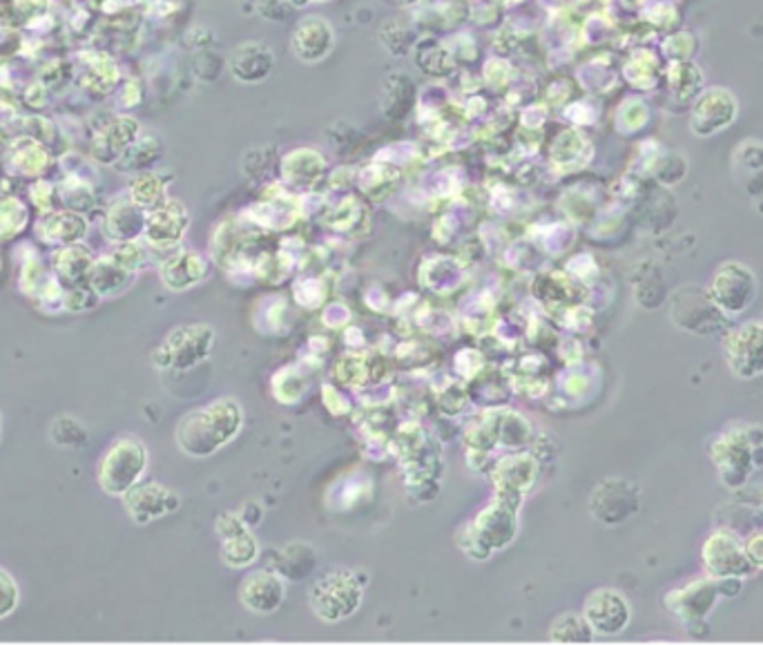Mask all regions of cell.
Wrapping results in <instances>:
<instances>
[{"label":"cell","instance_id":"1","mask_svg":"<svg viewBox=\"0 0 763 645\" xmlns=\"http://www.w3.org/2000/svg\"><path fill=\"white\" fill-rule=\"evenodd\" d=\"M241 422L244 413L239 402L230 398L211 402L181 418L176 427V444L187 455H213L230 440H235V436L241 429Z\"/></svg>","mask_w":763,"mask_h":645},{"label":"cell","instance_id":"2","mask_svg":"<svg viewBox=\"0 0 763 645\" xmlns=\"http://www.w3.org/2000/svg\"><path fill=\"white\" fill-rule=\"evenodd\" d=\"M148 470V449L135 436L117 438L99 463V485L110 496H123L141 483Z\"/></svg>","mask_w":763,"mask_h":645},{"label":"cell","instance_id":"3","mask_svg":"<svg viewBox=\"0 0 763 645\" xmlns=\"http://www.w3.org/2000/svg\"><path fill=\"white\" fill-rule=\"evenodd\" d=\"M309 603L322 621L335 623L355 614L362 603V585L353 572L333 570L315 581Z\"/></svg>","mask_w":763,"mask_h":645},{"label":"cell","instance_id":"4","mask_svg":"<svg viewBox=\"0 0 763 645\" xmlns=\"http://www.w3.org/2000/svg\"><path fill=\"white\" fill-rule=\"evenodd\" d=\"M215 333L204 324H190L174 329L152 353L159 368H193L213 348Z\"/></svg>","mask_w":763,"mask_h":645},{"label":"cell","instance_id":"5","mask_svg":"<svg viewBox=\"0 0 763 645\" xmlns=\"http://www.w3.org/2000/svg\"><path fill=\"white\" fill-rule=\"evenodd\" d=\"M123 505L135 523L148 525L179 509V496L159 483H137L123 494Z\"/></svg>","mask_w":763,"mask_h":645},{"label":"cell","instance_id":"6","mask_svg":"<svg viewBox=\"0 0 763 645\" xmlns=\"http://www.w3.org/2000/svg\"><path fill=\"white\" fill-rule=\"evenodd\" d=\"M469 529L473 531L475 545L481 547V551L485 555H492V549L507 545L514 534H516V514L514 507L507 501H501L498 505H492L490 509H485L475 525Z\"/></svg>","mask_w":763,"mask_h":645},{"label":"cell","instance_id":"7","mask_svg":"<svg viewBox=\"0 0 763 645\" xmlns=\"http://www.w3.org/2000/svg\"><path fill=\"white\" fill-rule=\"evenodd\" d=\"M583 616L592 630L601 634H619L630 623V605L616 590L603 588L588 596Z\"/></svg>","mask_w":763,"mask_h":645},{"label":"cell","instance_id":"8","mask_svg":"<svg viewBox=\"0 0 763 645\" xmlns=\"http://www.w3.org/2000/svg\"><path fill=\"white\" fill-rule=\"evenodd\" d=\"M710 298L730 313L743 311L754 298V280L752 272L739 264H728L714 278L710 289Z\"/></svg>","mask_w":763,"mask_h":645},{"label":"cell","instance_id":"9","mask_svg":"<svg viewBox=\"0 0 763 645\" xmlns=\"http://www.w3.org/2000/svg\"><path fill=\"white\" fill-rule=\"evenodd\" d=\"M283 594H286L283 581L279 579L277 572H268V570L248 574L239 585V599L244 608L257 614H270L279 610Z\"/></svg>","mask_w":763,"mask_h":645},{"label":"cell","instance_id":"10","mask_svg":"<svg viewBox=\"0 0 763 645\" xmlns=\"http://www.w3.org/2000/svg\"><path fill=\"white\" fill-rule=\"evenodd\" d=\"M703 559L714 577H737L750 572L748 557L728 531H717L703 547Z\"/></svg>","mask_w":763,"mask_h":645},{"label":"cell","instance_id":"11","mask_svg":"<svg viewBox=\"0 0 763 645\" xmlns=\"http://www.w3.org/2000/svg\"><path fill=\"white\" fill-rule=\"evenodd\" d=\"M206 278V261L195 252H181L161 268V280L170 291H185Z\"/></svg>","mask_w":763,"mask_h":645},{"label":"cell","instance_id":"12","mask_svg":"<svg viewBox=\"0 0 763 645\" xmlns=\"http://www.w3.org/2000/svg\"><path fill=\"white\" fill-rule=\"evenodd\" d=\"M52 266H54L56 280L74 289V287H87V278L94 261L89 257V250H85L83 246L69 244L54 252Z\"/></svg>","mask_w":763,"mask_h":645},{"label":"cell","instance_id":"13","mask_svg":"<svg viewBox=\"0 0 763 645\" xmlns=\"http://www.w3.org/2000/svg\"><path fill=\"white\" fill-rule=\"evenodd\" d=\"M130 280H132V270L123 268L119 261L110 257V259L94 261L87 278V287L99 298H112L121 293L130 284Z\"/></svg>","mask_w":763,"mask_h":645},{"label":"cell","instance_id":"14","mask_svg":"<svg viewBox=\"0 0 763 645\" xmlns=\"http://www.w3.org/2000/svg\"><path fill=\"white\" fill-rule=\"evenodd\" d=\"M187 219L179 204H165L152 217L146 222V235L157 246H168L181 239V233L185 230Z\"/></svg>","mask_w":763,"mask_h":645},{"label":"cell","instance_id":"15","mask_svg":"<svg viewBox=\"0 0 763 645\" xmlns=\"http://www.w3.org/2000/svg\"><path fill=\"white\" fill-rule=\"evenodd\" d=\"M87 230V224L80 215L76 213H56V215H47L41 224H39V233L45 241L52 244H76L83 239Z\"/></svg>","mask_w":763,"mask_h":645},{"label":"cell","instance_id":"16","mask_svg":"<svg viewBox=\"0 0 763 645\" xmlns=\"http://www.w3.org/2000/svg\"><path fill=\"white\" fill-rule=\"evenodd\" d=\"M141 206L137 204H117L110 208L106 217V230L112 239L119 241H132L141 230L146 228L143 213L139 211Z\"/></svg>","mask_w":763,"mask_h":645},{"label":"cell","instance_id":"17","mask_svg":"<svg viewBox=\"0 0 763 645\" xmlns=\"http://www.w3.org/2000/svg\"><path fill=\"white\" fill-rule=\"evenodd\" d=\"M496 474H503L505 481L498 485V487H505L507 490V496L516 492H523L529 487V483L534 481L536 476V465H534V460L527 458V455H516V458H509V460H503L501 467Z\"/></svg>","mask_w":763,"mask_h":645},{"label":"cell","instance_id":"18","mask_svg":"<svg viewBox=\"0 0 763 645\" xmlns=\"http://www.w3.org/2000/svg\"><path fill=\"white\" fill-rule=\"evenodd\" d=\"M257 542L248 531H241L237 536H228L222 542V559L230 566V568H244L250 566L257 557Z\"/></svg>","mask_w":763,"mask_h":645},{"label":"cell","instance_id":"19","mask_svg":"<svg viewBox=\"0 0 763 645\" xmlns=\"http://www.w3.org/2000/svg\"><path fill=\"white\" fill-rule=\"evenodd\" d=\"M717 585H710V583H697V585H690L688 590H679V594H675L681 603L679 605H670L675 614L679 616H686L690 612V608L695 605L697 608V619L703 616L708 612L710 605H714V596H717Z\"/></svg>","mask_w":763,"mask_h":645},{"label":"cell","instance_id":"20","mask_svg":"<svg viewBox=\"0 0 763 645\" xmlns=\"http://www.w3.org/2000/svg\"><path fill=\"white\" fill-rule=\"evenodd\" d=\"M551 641L562 643H577V641H590L592 638V625L585 616L579 614H562L551 623L549 630Z\"/></svg>","mask_w":763,"mask_h":645},{"label":"cell","instance_id":"21","mask_svg":"<svg viewBox=\"0 0 763 645\" xmlns=\"http://www.w3.org/2000/svg\"><path fill=\"white\" fill-rule=\"evenodd\" d=\"M300 551V542L298 545H291V547H286L281 555H279V566L277 570L283 574V577H289V579H302L307 577L309 570H313L315 566V551L313 547H307L304 549V555H298Z\"/></svg>","mask_w":763,"mask_h":645},{"label":"cell","instance_id":"22","mask_svg":"<svg viewBox=\"0 0 763 645\" xmlns=\"http://www.w3.org/2000/svg\"><path fill=\"white\" fill-rule=\"evenodd\" d=\"M19 599L21 592L17 579L6 568H0V621L14 614V610L19 608Z\"/></svg>","mask_w":763,"mask_h":645},{"label":"cell","instance_id":"23","mask_svg":"<svg viewBox=\"0 0 763 645\" xmlns=\"http://www.w3.org/2000/svg\"><path fill=\"white\" fill-rule=\"evenodd\" d=\"M25 224V208L19 202H0V237H10Z\"/></svg>","mask_w":763,"mask_h":645},{"label":"cell","instance_id":"24","mask_svg":"<svg viewBox=\"0 0 763 645\" xmlns=\"http://www.w3.org/2000/svg\"><path fill=\"white\" fill-rule=\"evenodd\" d=\"M97 304H99V295L94 293L89 287H74V289H67V293L63 295V307L72 313L94 309Z\"/></svg>","mask_w":763,"mask_h":645},{"label":"cell","instance_id":"25","mask_svg":"<svg viewBox=\"0 0 763 645\" xmlns=\"http://www.w3.org/2000/svg\"><path fill=\"white\" fill-rule=\"evenodd\" d=\"M161 197V186L154 176H139L132 186V200L137 206H154Z\"/></svg>","mask_w":763,"mask_h":645},{"label":"cell","instance_id":"26","mask_svg":"<svg viewBox=\"0 0 763 645\" xmlns=\"http://www.w3.org/2000/svg\"><path fill=\"white\" fill-rule=\"evenodd\" d=\"M36 143H28V154H23V150H19V165L23 168V170H28V172H36V170H41L43 165H45V154H43V150L41 148H34Z\"/></svg>","mask_w":763,"mask_h":645}]
</instances>
